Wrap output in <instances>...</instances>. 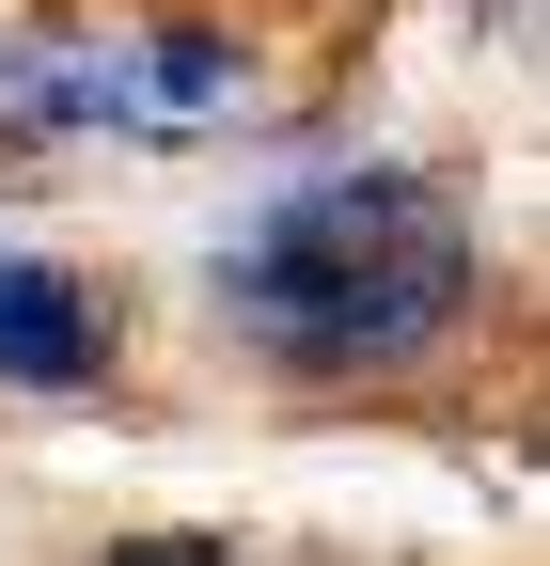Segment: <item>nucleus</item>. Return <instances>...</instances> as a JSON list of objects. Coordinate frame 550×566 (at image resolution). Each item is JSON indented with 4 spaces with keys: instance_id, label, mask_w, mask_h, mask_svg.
I'll return each instance as SVG.
<instances>
[{
    "instance_id": "obj_1",
    "label": "nucleus",
    "mask_w": 550,
    "mask_h": 566,
    "mask_svg": "<svg viewBox=\"0 0 550 566\" xmlns=\"http://www.w3.org/2000/svg\"><path fill=\"white\" fill-rule=\"evenodd\" d=\"M204 315H221L267 378H425L441 346L488 315V221L456 174L409 158H330L299 189H267L252 221L204 237Z\"/></svg>"
},
{
    "instance_id": "obj_2",
    "label": "nucleus",
    "mask_w": 550,
    "mask_h": 566,
    "mask_svg": "<svg viewBox=\"0 0 550 566\" xmlns=\"http://www.w3.org/2000/svg\"><path fill=\"white\" fill-rule=\"evenodd\" d=\"M267 63L236 17H189V0H47V17L0 32V142H221L252 126Z\"/></svg>"
},
{
    "instance_id": "obj_3",
    "label": "nucleus",
    "mask_w": 550,
    "mask_h": 566,
    "mask_svg": "<svg viewBox=\"0 0 550 566\" xmlns=\"http://www.w3.org/2000/svg\"><path fill=\"white\" fill-rule=\"evenodd\" d=\"M110 363H126L110 283L0 237V394H110Z\"/></svg>"
},
{
    "instance_id": "obj_4",
    "label": "nucleus",
    "mask_w": 550,
    "mask_h": 566,
    "mask_svg": "<svg viewBox=\"0 0 550 566\" xmlns=\"http://www.w3.org/2000/svg\"><path fill=\"white\" fill-rule=\"evenodd\" d=\"M95 566H252V551H236V535H110Z\"/></svg>"
},
{
    "instance_id": "obj_5",
    "label": "nucleus",
    "mask_w": 550,
    "mask_h": 566,
    "mask_svg": "<svg viewBox=\"0 0 550 566\" xmlns=\"http://www.w3.org/2000/svg\"><path fill=\"white\" fill-rule=\"evenodd\" d=\"M456 17H488V32H535V0H456Z\"/></svg>"
}]
</instances>
